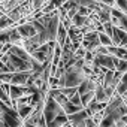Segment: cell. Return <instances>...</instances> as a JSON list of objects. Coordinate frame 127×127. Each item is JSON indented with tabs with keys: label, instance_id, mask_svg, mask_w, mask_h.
<instances>
[{
	"label": "cell",
	"instance_id": "6da1fadb",
	"mask_svg": "<svg viewBox=\"0 0 127 127\" xmlns=\"http://www.w3.org/2000/svg\"><path fill=\"white\" fill-rule=\"evenodd\" d=\"M85 72H84V67H78L75 64L66 67L63 76L58 78V88H63V87H78L84 79H85Z\"/></svg>",
	"mask_w": 127,
	"mask_h": 127
},
{
	"label": "cell",
	"instance_id": "7a4b0ae2",
	"mask_svg": "<svg viewBox=\"0 0 127 127\" xmlns=\"http://www.w3.org/2000/svg\"><path fill=\"white\" fill-rule=\"evenodd\" d=\"M42 112H43V118L46 120V124L49 121H52L60 112H63V108L49 96H46L45 102H43V108H42Z\"/></svg>",
	"mask_w": 127,
	"mask_h": 127
},
{
	"label": "cell",
	"instance_id": "3957f363",
	"mask_svg": "<svg viewBox=\"0 0 127 127\" xmlns=\"http://www.w3.org/2000/svg\"><path fill=\"white\" fill-rule=\"evenodd\" d=\"M81 45L87 49V51H94L99 45H100V42H99V32L97 30H90V32H87V33H84V36H82V40H81Z\"/></svg>",
	"mask_w": 127,
	"mask_h": 127
},
{
	"label": "cell",
	"instance_id": "277c9868",
	"mask_svg": "<svg viewBox=\"0 0 127 127\" xmlns=\"http://www.w3.org/2000/svg\"><path fill=\"white\" fill-rule=\"evenodd\" d=\"M93 64L100 66L103 69H111L115 70V57L111 54H94Z\"/></svg>",
	"mask_w": 127,
	"mask_h": 127
},
{
	"label": "cell",
	"instance_id": "5b68a950",
	"mask_svg": "<svg viewBox=\"0 0 127 127\" xmlns=\"http://www.w3.org/2000/svg\"><path fill=\"white\" fill-rule=\"evenodd\" d=\"M17 30H18L20 36H21L24 40H26V39L33 37V36L37 33V30H36V27L33 26V23H32V21H24V23H20V24L17 26Z\"/></svg>",
	"mask_w": 127,
	"mask_h": 127
},
{
	"label": "cell",
	"instance_id": "8992f818",
	"mask_svg": "<svg viewBox=\"0 0 127 127\" xmlns=\"http://www.w3.org/2000/svg\"><path fill=\"white\" fill-rule=\"evenodd\" d=\"M87 117H90V115L87 114L85 108H82L81 111H78V112H75V114L67 115L69 124H70L72 127H85V120H87Z\"/></svg>",
	"mask_w": 127,
	"mask_h": 127
},
{
	"label": "cell",
	"instance_id": "52a82bcc",
	"mask_svg": "<svg viewBox=\"0 0 127 127\" xmlns=\"http://www.w3.org/2000/svg\"><path fill=\"white\" fill-rule=\"evenodd\" d=\"M30 75H32V72H12L11 84L26 87V85H27V81H29V78H30Z\"/></svg>",
	"mask_w": 127,
	"mask_h": 127
},
{
	"label": "cell",
	"instance_id": "ba28073f",
	"mask_svg": "<svg viewBox=\"0 0 127 127\" xmlns=\"http://www.w3.org/2000/svg\"><path fill=\"white\" fill-rule=\"evenodd\" d=\"M109 99H111V97L106 94L105 87H103L100 82H97V85H96V88H94V100L99 102V103H108Z\"/></svg>",
	"mask_w": 127,
	"mask_h": 127
},
{
	"label": "cell",
	"instance_id": "9c48e42d",
	"mask_svg": "<svg viewBox=\"0 0 127 127\" xmlns=\"http://www.w3.org/2000/svg\"><path fill=\"white\" fill-rule=\"evenodd\" d=\"M67 40V27L63 24V21H60V26H58V30H57V36H55V43L63 46Z\"/></svg>",
	"mask_w": 127,
	"mask_h": 127
},
{
	"label": "cell",
	"instance_id": "30bf717a",
	"mask_svg": "<svg viewBox=\"0 0 127 127\" xmlns=\"http://www.w3.org/2000/svg\"><path fill=\"white\" fill-rule=\"evenodd\" d=\"M67 123H69L67 115H66L64 112H60V114L52 120V121H49V123L46 124V127H64Z\"/></svg>",
	"mask_w": 127,
	"mask_h": 127
},
{
	"label": "cell",
	"instance_id": "8fae6325",
	"mask_svg": "<svg viewBox=\"0 0 127 127\" xmlns=\"http://www.w3.org/2000/svg\"><path fill=\"white\" fill-rule=\"evenodd\" d=\"M15 109H17V112H18L20 118H21V120L24 121V120H26V118H27V117H29V115L32 114V111H33L34 108H33V106H32V105L29 103V105H18V106H17Z\"/></svg>",
	"mask_w": 127,
	"mask_h": 127
},
{
	"label": "cell",
	"instance_id": "7c38bea8",
	"mask_svg": "<svg viewBox=\"0 0 127 127\" xmlns=\"http://www.w3.org/2000/svg\"><path fill=\"white\" fill-rule=\"evenodd\" d=\"M26 0H3L2 2V6H0V11H5V14L8 12V11H11V9H14V8H17V6H20L21 3H24Z\"/></svg>",
	"mask_w": 127,
	"mask_h": 127
},
{
	"label": "cell",
	"instance_id": "4fadbf2b",
	"mask_svg": "<svg viewBox=\"0 0 127 127\" xmlns=\"http://www.w3.org/2000/svg\"><path fill=\"white\" fill-rule=\"evenodd\" d=\"M126 91H127V72H126V73H123V76H121L120 82L117 84V87H115V94L121 96V94H124Z\"/></svg>",
	"mask_w": 127,
	"mask_h": 127
},
{
	"label": "cell",
	"instance_id": "5bb4252c",
	"mask_svg": "<svg viewBox=\"0 0 127 127\" xmlns=\"http://www.w3.org/2000/svg\"><path fill=\"white\" fill-rule=\"evenodd\" d=\"M11 27H15V23L6 15V14H0V30H6V29H11Z\"/></svg>",
	"mask_w": 127,
	"mask_h": 127
},
{
	"label": "cell",
	"instance_id": "9a60e30c",
	"mask_svg": "<svg viewBox=\"0 0 127 127\" xmlns=\"http://www.w3.org/2000/svg\"><path fill=\"white\" fill-rule=\"evenodd\" d=\"M63 108V112H64L66 115H70V114H75V112H78V111H81L84 106H78V105H73V103H70L69 100H67V103H64L61 106Z\"/></svg>",
	"mask_w": 127,
	"mask_h": 127
},
{
	"label": "cell",
	"instance_id": "2e32d148",
	"mask_svg": "<svg viewBox=\"0 0 127 127\" xmlns=\"http://www.w3.org/2000/svg\"><path fill=\"white\" fill-rule=\"evenodd\" d=\"M91 100H94V90H91V91H87V93L81 94V103H82V106H84V108H85V106H88V103H90Z\"/></svg>",
	"mask_w": 127,
	"mask_h": 127
},
{
	"label": "cell",
	"instance_id": "e0dca14e",
	"mask_svg": "<svg viewBox=\"0 0 127 127\" xmlns=\"http://www.w3.org/2000/svg\"><path fill=\"white\" fill-rule=\"evenodd\" d=\"M115 70H118L121 73H126L127 72V60H121V58L115 57Z\"/></svg>",
	"mask_w": 127,
	"mask_h": 127
},
{
	"label": "cell",
	"instance_id": "ac0fdd59",
	"mask_svg": "<svg viewBox=\"0 0 127 127\" xmlns=\"http://www.w3.org/2000/svg\"><path fill=\"white\" fill-rule=\"evenodd\" d=\"M99 42H100V45H103V46H111V45H112L111 36L106 34L105 32H99Z\"/></svg>",
	"mask_w": 127,
	"mask_h": 127
},
{
	"label": "cell",
	"instance_id": "d6986e66",
	"mask_svg": "<svg viewBox=\"0 0 127 127\" xmlns=\"http://www.w3.org/2000/svg\"><path fill=\"white\" fill-rule=\"evenodd\" d=\"M45 3H46V0H30V5H32L33 12L40 11V9H42V6H43Z\"/></svg>",
	"mask_w": 127,
	"mask_h": 127
},
{
	"label": "cell",
	"instance_id": "ffe728a7",
	"mask_svg": "<svg viewBox=\"0 0 127 127\" xmlns=\"http://www.w3.org/2000/svg\"><path fill=\"white\" fill-rule=\"evenodd\" d=\"M117 9H120L123 14L127 15V0H115V5H114Z\"/></svg>",
	"mask_w": 127,
	"mask_h": 127
},
{
	"label": "cell",
	"instance_id": "44dd1931",
	"mask_svg": "<svg viewBox=\"0 0 127 127\" xmlns=\"http://www.w3.org/2000/svg\"><path fill=\"white\" fill-rule=\"evenodd\" d=\"M69 102L70 103H73V105H78V106H82V103H81V94L76 91L75 94H72V96H69Z\"/></svg>",
	"mask_w": 127,
	"mask_h": 127
},
{
	"label": "cell",
	"instance_id": "7402d4cb",
	"mask_svg": "<svg viewBox=\"0 0 127 127\" xmlns=\"http://www.w3.org/2000/svg\"><path fill=\"white\" fill-rule=\"evenodd\" d=\"M85 127H99V126L94 123V120H93L91 117H87V120H85Z\"/></svg>",
	"mask_w": 127,
	"mask_h": 127
},
{
	"label": "cell",
	"instance_id": "603a6c76",
	"mask_svg": "<svg viewBox=\"0 0 127 127\" xmlns=\"http://www.w3.org/2000/svg\"><path fill=\"white\" fill-rule=\"evenodd\" d=\"M37 127H46V120L43 118V115L39 118V121H37V124H36Z\"/></svg>",
	"mask_w": 127,
	"mask_h": 127
},
{
	"label": "cell",
	"instance_id": "cb8c5ba5",
	"mask_svg": "<svg viewBox=\"0 0 127 127\" xmlns=\"http://www.w3.org/2000/svg\"><path fill=\"white\" fill-rule=\"evenodd\" d=\"M2 2H3V0H0V6H2Z\"/></svg>",
	"mask_w": 127,
	"mask_h": 127
},
{
	"label": "cell",
	"instance_id": "d4e9b609",
	"mask_svg": "<svg viewBox=\"0 0 127 127\" xmlns=\"http://www.w3.org/2000/svg\"><path fill=\"white\" fill-rule=\"evenodd\" d=\"M20 127H24V123H23V124H21V126H20Z\"/></svg>",
	"mask_w": 127,
	"mask_h": 127
},
{
	"label": "cell",
	"instance_id": "484cf974",
	"mask_svg": "<svg viewBox=\"0 0 127 127\" xmlns=\"http://www.w3.org/2000/svg\"><path fill=\"white\" fill-rule=\"evenodd\" d=\"M36 127H37V126H36Z\"/></svg>",
	"mask_w": 127,
	"mask_h": 127
}]
</instances>
